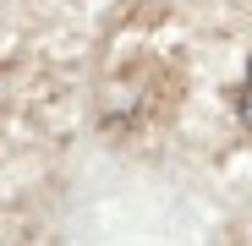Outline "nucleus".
Returning a JSON list of instances; mask_svg holds the SVG:
<instances>
[{
	"label": "nucleus",
	"instance_id": "obj_1",
	"mask_svg": "<svg viewBox=\"0 0 252 246\" xmlns=\"http://www.w3.org/2000/svg\"><path fill=\"white\" fill-rule=\"evenodd\" d=\"M241 104H247V120H252V71H247V99Z\"/></svg>",
	"mask_w": 252,
	"mask_h": 246
}]
</instances>
